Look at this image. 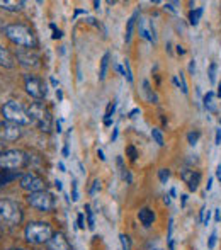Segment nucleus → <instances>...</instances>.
<instances>
[{
    "mask_svg": "<svg viewBox=\"0 0 221 250\" xmlns=\"http://www.w3.org/2000/svg\"><path fill=\"white\" fill-rule=\"evenodd\" d=\"M20 175L22 174L19 170H0V188L16 181V179H20Z\"/></svg>",
    "mask_w": 221,
    "mask_h": 250,
    "instance_id": "dca6fc26",
    "label": "nucleus"
},
{
    "mask_svg": "<svg viewBox=\"0 0 221 250\" xmlns=\"http://www.w3.org/2000/svg\"><path fill=\"white\" fill-rule=\"evenodd\" d=\"M85 216H87V225H89L90 230L96 228V221H94V214H92V209H90L89 204H85Z\"/></svg>",
    "mask_w": 221,
    "mask_h": 250,
    "instance_id": "bb28decb",
    "label": "nucleus"
},
{
    "mask_svg": "<svg viewBox=\"0 0 221 250\" xmlns=\"http://www.w3.org/2000/svg\"><path fill=\"white\" fill-rule=\"evenodd\" d=\"M202 12H204V9H202V7H198V9H192L191 12H189V22H191V26H198L199 21H201Z\"/></svg>",
    "mask_w": 221,
    "mask_h": 250,
    "instance_id": "4be33fe9",
    "label": "nucleus"
},
{
    "mask_svg": "<svg viewBox=\"0 0 221 250\" xmlns=\"http://www.w3.org/2000/svg\"><path fill=\"white\" fill-rule=\"evenodd\" d=\"M29 164V155L22 150L10 148L0 153V168L2 170H20Z\"/></svg>",
    "mask_w": 221,
    "mask_h": 250,
    "instance_id": "7ed1b4c3",
    "label": "nucleus"
},
{
    "mask_svg": "<svg viewBox=\"0 0 221 250\" xmlns=\"http://www.w3.org/2000/svg\"><path fill=\"white\" fill-rule=\"evenodd\" d=\"M189 73H191V75H194V73H196V62H194V60L189 63Z\"/></svg>",
    "mask_w": 221,
    "mask_h": 250,
    "instance_id": "58836bf2",
    "label": "nucleus"
},
{
    "mask_svg": "<svg viewBox=\"0 0 221 250\" xmlns=\"http://www.w3.org/2000/svg\"><path fill=\"white\" fill-rule=\"evenodd\" d=\"M24 237H26L27 244L31 245H41L48 244L50 238L53 237V230L48 223L44 221H33L26 227L24 230Z\"/></svg>",
    "mask_w": 221,
    "mask_h": 250,
    "instance_id": "f03ea898",
    "label": "nucleus"
},
{
    "mask_svg": "<svg viewBox=\"0 0 221 250\" xmlns=\"http://www.w3.org/2000/svg\"><path fill=\"white\" fill-rule=\"evenodd\" d=\"M72 201H79V186H77V181H72Z\"/></svg>",
    "mask_w": 221,
    "mask_h": 250,
    "instance_id": "c9c22d12",
    "label": "nucleus"
},
{
    "mask_svg": "<svg viewBox=\"0 0 221 250\" xmlns=\"http://www.w3.org/2000/svg\"><path fill=\"white\" fill-rule=\"evenodd\" d=\"M211 188H213V179H209V181H208V186H206V189H208V191H211Z\"/></svg>",
    "mask_w": 221,
    "mask_h": 250,
    "instance_id": "864d4df0",
    "label": "nucleus"
},
{
    "mask_svg": "<svg viewBox=\"0 0 221 250\" xmlns=\"http://www.w3.org/2000/svg\"><path fill=\"white\" fill-rule=\"evenodd\" d=\"M177 79H179V89L182 90V94L184 96H187V92H189V87H187V82H185V77H184V73H179L177 75Z\"/></svg>",
    "mask_w": 221,
    "mask_h": 250,
    "instance_id": "cd10ccee",
    "label": "nucleus"
},
{
    "mask_svg": "<svg viewBox=\"0 0 221 250\" xmlns=\"http://www.w3.org/2000/svg\"><path fill=\"white\" fill-rule=\"evenodd\" d=\"M143 92H145V96H146V99H148V102H152V104H157V102H159V96L153 92V89L150 87L148 80H143Z\"/></svg>",
    "mask_w": 221,
    "mask_h": 250,
    "instance_id": "412c9836",
    "label": "nucleus"
},
{
    "mask_svg": "<svg viewBox=\"0 0 221 250\" xmlns=\"http://www.w3.org/2000/svg\"><path fill=\"white\" fill-rule=\"evenodd\" d=\"M0 125H2V123H0Z\"/></svg>",
    "mask_w": 221,
    "mask_h": 250,
    "instance_id": "774afa93",
    "label": "nucleus"
},
{
    "mask_svg": "<svg viewBox=\"0 0 221 250\" xmlns=\"http://www.w3.org/2000/svg\"><path fill=\"white\" fill-rule=\"evenodd\" d=\"M216 177H218L221 182V164H218V167H216Z\"/></svg>",
    "mask_w": 221,
    "mask_h": 250,
    "instance_id": "de8ad7c7",
    "label": "nucleus"
},
{
    "mask_svg": "<svg viewBox=\"0 0 221 250\" xmlns=\"http://www.w3.org/2000/svg\"><path fill=\"white\" fill-rule=\"evenodd\" d=\"M218 97L221 99V82H220V85H218Z\"/></svg>",
    "mask_w": 221,
    "mask_h": 250,
    "instance_id": "e2e57ef3",
    "label": "nucleus"
},
{
    "mask_svg": "<svg viewBox=\"0 0 221 250\" xmlns=\"http://www.w3.org/2000/svg\"><path fill=\"white\" fill-rule=\"evenodd\" d=\"M199 138H201V133H199V131H191V133H189V135H187V142H189V145L194 146L196 143H198V140H199Z\"/></svg>",
    "mask_w": 221,
    "mask_h": 250,
    "instance_id": "c85d7f7f",
    "label": "nucleus"
},
{
    "mask_svg": "<svg viewBox=\"0 0 221 250\" xmlns=\"http://www.w3.org/2000/svg\"><path fill=\"white\" fill-rule=\"evenodd\" d=\"M48 250H73L72 245H70L68 238L65 237L63 233H53V237L50 238L48 242Z\"/></svg>",
    "mask_w": 221,
    "mask_h": 250,
    "instance_id": "4468645a",
    "label": "nucleus"
},
{
    "mask_svg": "<svg viewBox=\"0 0 221 250\" xmlns=\"http://www.w3.org/2000/svg\"><path fill=\"white\" fill-rule=\"evenodd\" d=\"M168 177H170V170H168V168H160V170H159L160 182H162V184H167Z\"/></svg>",
    "mask_w": 221,
    "mask_h": 250,
    "instance_id": "c756f323",
    "label": "nucleus"
},
{
    "mask_svg": "<svg viewBox=\"0 0 221 250\" xmlns=\"http://www.w3.org/2000/svg\"><path fill=\"white\" fill-rule=\"evenodd\" d=\"M2 116L7 123H14V125H19V126L31 125V123H33L31 121V116H29V112H27V109L17 101L5 102L2 107Z\"/></svg>",
    "mask_w": 221,
    "mask_h": 250,
    "instance_id": "20e7f679",
    "label": "nucleus"
},
{
    "mask_svg": "<svg viewBox=\"0 0 221 250\" xmlns=\"http://www.w3.org/2000/svg\"><path fill=\"white\" fill-rule=\"evenodd\" d=\"M109 58L111 55L109 53H104L102 60H100V72H99V80L106 79V73H107V65H109Z\"/></svg>",
    "mask_w": 221,
    "mask_h": 250,
    "instance_id": "5701e85b",
    "label": "nucleus"
},
{
    "mask_svg": "<svg viewBox=\"0 0 221 250\" xmlns=\"http://www.w3.org/2000/svg\"><path fill=\"white\" fill-rule=\"evenodd\" d=\"M0 66H3V68H12L14 66V56L2 44H0Z\"/></svg>",
    "mask_w": 221,
    "mask_h": 250,
    "instance_id": "a211bd4d",
    "label": "nucleus"
},
{
    "mask_svg": "<svg viewBox=\"0 0 221 250\" xmlns=\"http://www.w3.org/2000/svg\"><path fill=\"white\" fill-rule=\"evenodd\" d=\"M24 87H26V92L29 94L31 97L41 101L46 97V83L43 82L41 79H38L36 75H26L24 77Z\"/></svg>",
    "mask_w": 221,
    "mask_h": 250,
    "instance_id": "6e6552de",
    "label": "nucleus"
},
{
    "mask_svg": "<svg viewBox=\"0 0 221 250\" xmlns=\"http://www.w3.org/2000/svg\"><path fill=\"white\" fill-rule=\"evenodd\" d=\"M97 155H99L100 160H106V157H104V151L102 150H97Z\"/></svg>",
    "mask_w": 221,
    "mask_h": 250,
    "instance_id": "3c124183",
    "label": "nucleus"
},
{
    "mask_svg": "<svg viewBox=\"0 0 221 250\" xmlns=\"http://www.w3.org/2000/svg\"><path fill=\"white\" fill-rule=\"evenodd\" d=\"M138 114H140V109H133V111L129 112L128 116H129V118H131V119H135V118H136V116H138Z\"/></svg>",
    "mask_w": 221,
    "mask_h": 250,
    "instance_id": "79ce46f5",
    "label": "nucleus"
},
{
    "mask_svg": "<svg viewBox=\"0 0 221 250\" xmlns=\"http://www.w3.org/2000/svg\"><path fill=\"white\" fill-rule=\"evenodd\" d=\"M216 145H221V129H216Z\"/></svg>",
    "mask_w": 221,
    "mask_h": 250,
    "instance_id": "c03bdc74",
    "label": "nucleus"
},
{
    "mask_svg": "<svg viewBox=\"0 0 221 250\" xmlns=\"http://www.w3.org/2000/svg\"><path fill=\"white\" fill-rule=\"evenodd\" d=\"M27 203L31 204L33 208L40 211H53L55 206H56V201L53 198V194H50L48 191H38V192H31L27 194Z\"/></svg>",
    "mask_w": 221,
    "mask_h": 250,
    "instance_id": "0eeeda50",
    "label": "nucleus"
},
{
    "mask_svg": "<svg viewBox=\"0 0 221 250\" xmlns=\"http://www.w3.org/2000/svg\"><path fill=\"white\" fill-rule=\"evenodd\" d=\"M51 83H53L55 87H58V80H56V79H51Z\"/></svg>",
    "mask_w": 221,
    "mask_h": 250,
    "instance_id": "680f3d73",
    "label": "nucleus"
},
{
    "mask_svg": "<svg viewBox=\"0 0 221 250\" xmlns=\"http://www.w3.org/2000/svg\"><path fill=\"white\" fill-rule=\"evenodd\" d=\"M19 184L24 191L31 192H38V191H46V182H44L43 177H40L34 172H27V174H22L19 179Z\"/></svg>",
    "mask_w": 221,
    "mask_h": 250,
    "instance_id": "1a4fd4ad",
    "label": "nucleus"
},
{
    "mask_svg": "<svg viewBox=\"0 0 221 250\" xmlns=\"http://www.w3.org/2000/svg\"><path fill=\"white\" fill-rule=\"evenodd\" d=\"M138 10L131 16V19L128 21V26H126V36H124V41L126 43H131V38H133V29H135V24H136V19H138Z\"/></svg>",
    "mask_w": 221,
    "mask_h": 250,
    "instance_id": "aec40b11",
    "label": "nucleus"
},
{
    "mask_svg": "<svg viewBox=\"0 0 221 250\" xmlns=\"http://www.w3.org/2000/svg\"><path fill=\"white\" fill-rule=\"evenodd\" d=\"M104 125H106V126H111V125H112V119H104Z\"/></svg>",
    "mask_w": 221,
    "mask_h": 250,
    "instance_id": "6e6d98bb",
    "label": "nucleus"
},
{
    "mask_svg": "<svg viewBox=\"0 0 221 250\" xmlns=\"http://www.w3.org/2000/svg\"><path fill=\"white\" fill-rule=\"evenodd\" d=\"M31 116V121L38 126L43 133H48L51 129V112L43 102H33L27 109Z\"/></svg>",
    "mask_w": 221,
    "mask_h": 250,
    "instance_id": "423d86ee",
    "label": "nucleus"
},
{
    "mask_svg": "<svg viewBox=\"0 0 221 250\" xmlns=\"http://www.w3.org/2000/svg\"><path fill=\"white\" fill-rule=\"evenodd\" d=\"M77 225H79L80 230H83V228H85V218H83V213L79 214V218H77Z\"/></svg>",
    "mask_w": 221,
    "mask_h": 250,
    "instance_id": "e433bc0d",
    "label": "nucleus"
},
{
    "mask_svg": "<svg viewBox=\"0 0 221 250\" xmlns=\"http://www.w3.org/2000/svg\"><path fill=\"white\" fill-rule=\"evenodd\" d=\"M215 99H216V94L215 92H208L204 97H202V105H204V109L208 112H216Z\"/></svg>",
    "mask_w": 221,
    "mask_h": 250,
    "instance_id": "6ab92c4d",
    "label": "nucleus"
},
{
    "mask_svg": "<svg viewBox=\"0 0 221 250\" xmlns=\"http://www.w3.org/2000/svg\"><path fill=\"white\" fill-rule=\"evenodd\" d=\"M216 240H218V233H216V231H213L211 237H209V240H208V249L209 250H213L216 247Z\"/></svg>",
    "mask_w": 221,
    "mask_h": 250,
    "instance_id": "72a5a7b5",
    "label": "nucleus"
},
{
    "mask_svg": "<svg viewBox=\"0 0 221 250\" xmlns=\"http://www.w3.org/2000/svg\"><path fill=\"white\" fill-rule=\"evenodd\" d=\"M163 9H165V10H170V12H172V14H175V9H174V3H170V2H168V3H165V7H163Z\"/></svg>",
    "mask_w": 221,
    "mask_h": 250,
    "instance_id": "a19ab883",
    "label": "nucleus"
},
{
    "mask_svg": "<svg viewBox=\"0 0 221 250\" xmlns=\"http://www.w3.org/2000/svg\"><path fill=\"white\" fill-rule=\"evenodd\" d=\"M22 135V129L19 125L14 123H2L0 125V142H16Z\"/></svg>",
    "mask_w": 221,
    "mask_h": 250,
    "instance_id": "9d476101",
    "label": "nucleus"
},
{
    "mask_svg": "<svg viewBox=\"0 0 221 250\" xmlns=\"http://www.w3.org/2000/svg\"><path fill=\"white\" fill-rule=\"evenodd\" d=\"M116 101H112L107 104V109H106V116H104V119H111L112 118V114H114V111H116Z\"/></svg>",
    "mask_w": 221,
    "mask_h": 250,
    "instance_id": "7c9ffc66",
    "label": "nucleus"
},
{
    "mask_svg": "<svg viewBox=\"0 0 221 250\" xmlns=\"http://www.w3.org/2000/svg\"><path fill=\"white\" fill-rule=\"evenodd\" d=\"M3 151V142H0V153Z\"/></svg>",
    "mask_w": 221,
    "mask_h": 250,
    "instance_id": "0e129e2a",
    "label": "nucleus"
},
{
    "mask_svg": "<svg viewBox=\"0 0 221 250\" xmlns=\"http://www.w3.org/2000/svg\"><path fill=\"white\" fill-rule=\"evenodd\" d=\"M63 157H68V145L63 146Z\"/></svg>",
    "mask_w": 221,
    "mask_h": 250,
    "instance_id": "603ef678",
    "label": "nucleus"
},
{
    "mask_svg": "<svg viewBox=\"0 0 221 250\" xmlns=\"http://www.w3.org/2000/svg\"><path fill=\"white\" fill-rule=\"evenodd\" d=\"M122 70H124V77H126V80H128L129 83H133V72H131V66H129V60L126 58V60H122Z\"/></svg>",
    "mask_w": 221,
    "mask_h": 250,
    "instance_id": "393cba45",
    "label": "nucleus"
},
{
    "mask_svg": "<svg viewBox=\"0 0 221 250\" xmlns=\"http://www.w3.org/2000/svg\"><path fill=\"white\" fill-rule=\"evenodd\" d=\"M220 125H221V119H220Z\"/></svg>",
    "mask_w": 221,
    "mask_h": 250,
    "instance_id": "338daca9",
    "label": "nucleus"
},
{
    "mask_svg": "<svg viewBox=\"0 0 221 250\" xmlns=\"http://www.w3.org/2000/svg\"><path fill=\"white\" fill-rule=\"evenodd\" d=\"M216 68H218V66H216V63H211V65H209V82L211 83H215L216 82Z\"/></svg>",
    "mask_w": 221,
    "mask_h": 250,
    "instance_id": "473e14b6",
    "label": "nucleus"
},
{
    "mask_svg": "<svg viewBox=\"0 0 221 250\" xmlns=\"http://www.w3.org/2000/svg\"><path fill=\"white\" fill-rule=\"evenodd\" d=\"M56 97H58V101H61V99H63V92H61V89H56Z\"/></svg>",
    "mask_w": 221,
    "mask_h": 250,
    "instance_id": "8fccbe9b",
    "label": "nucleus"
},
{
    "mask_svg": "<svg viewBox=\"0 0 221 250\" xmlns=\"http://www.w3.org/2000/svg\"><path fill=\"white\" fill-rule=\"evenodd\" d=\"M9 250H22V249H9Z\"/></svg>",
    "mask_w": 221,
    "mask_h": 250,
    "instance_id": "69168bd1",
    "label": "nucleus"
},
{
    "mask_svg": "<svg viewBox=\"0 0 221 250\" xmlns=\"http://www.w3.org/2000/svg\"><path fill=\"white\" fill-rule=\"evenodd\" d=\"M55 186H56V189H58V191H61V189H63L61 181H58V179H56V181H55Z\"/></svg>",
    "mask_w": 221,
    "mask_h": 250,
    "instance_id": "09e8293b",
    "label": "nucleus"
},
{
    "mask_svg": "<svg viewBox=\"0 0 221 250\" xmlns=\"http://www.w3.org/2000/svg\"><path fill=\"white\" fill-rule=\"evenodd\" d=\"M26 3L22 0H0V9L9 10V12H17L20 10Z\"/></svg>",
    "mask_w": 221,
    "mask_h": 250,
    "instance_id": "f3484780",
    "label": "nucleus"
},
{
    "mask_svg": "<svg viewBox=\"0 0 221 250\" xmlns=\"http://www.w3.org/2000/svg\"><path fill=\"white\" fill-rule=\"evenodd\" d=\"M58 167H60V170H61V172H65V165H63L61 162H60V164H58Z\"/></svg>",
    "mask_w": 221,
    "mask_h": 250,
    "instance_id": "13d9d810",
    "label": "nucleus"
},
{
    "mask_svg": "<svg viewBox=\"0 0 221 250\" xmlns=\"http://www.w3.org/2000/svg\"><path fill=\"white\" fill-rule=\"evenodd\" d=\"M119 242H121V249L122 250H131L133 244H131V238H129L128 235H124V233L119 235Z\"/></svg>",
    "mask_w": 221,
    "mask_h": 250,
    "instance_id": "a878e982",
    "label": "nucleus"
},
{
    "mask_svg": "<svg viewBox=\"0 0 221 250\" xmlns=\"http://www.w3.org/2000/svg\"><path fill=\"white\" fill-rule=\"evenodd\" d=\"M215 221L216 223H220L221 221V211L220 209H215Z\"/></svg>",
    "mask_w": 221,
    "mask_h": 250,
    "instance_id": "37998d69",
    "label": "nucleus"
},
{
    "mask_svg": "<svg viewBox=\"0 0 221 250\" xmlns=\"http://www.w3.org/2000/svg\"><path fill=\"white\" fill-rule=\"evenodd\" d=\"M3 34L9 38V41H12L14 44L20 48H27V50H36L38 46V40L36 34L33 33L29 26L20 22H14L9 26L3 27Z\"/></svg>",
    "mask_w": 221,
    "mask_h": 250,
    "instance_id": "f257e3e1",
    "label": "nucleus"
},
{
    "mask_svg": "<svg viewBox=\"0 0 221 250\" xmlns=\"http://www.w3.org/2000/svg\"><path fill=\"white\" fill-rule=\"evenodd\" d=\"M118 128H114V131H112V136H111V142H116L118 140Z\"/></svg>",
    "mask_w": 221,
    "mask_h": 250,
    "instance_id": "a18cd8bd",
    "label": "nucleus"
},
{
    "mask_svg": "<svg viewBox=\"0 0 221 250\" xmlns=\"http://www.w3.org/2000/svg\"><path fill=\"white\" fill-rule=\"evenodd\" d=\"M51 29H53V40H60V38L63 36V34H61V31H60V29H56V26H55V24H51Z\"/></svg>",
    "mask_w": 221,
    "mask_h": 250,
    "instance_id": "4c0bfd02",
    "label": "nucleus"
},
{
    "mask_svg": "<svg viewBox=\"0 0 221 250\" xmlns=\"http://www.w3.org/2000/svg\"><path fill=\"white\" fill-rule=\"evenodd\" d=\"M152 138L155 140V143H157L159 146H163V145H165V140H163V133L160 131L159 128H153V129H152Z\"/></svg>",
    "mask_w": 221,
    "mask_h": 250,
    "instance_id": "b1692460",
    "label": "nucleus"
},
{
    "mask_svg": "<svg viewBox=\"0 0 221 250\" xmlns=\"http://www.w3.org/2000/svg\"><path fill=\"white\" fill-rule=\"evenodd\" d=\"M17 62L24 66H40V55L36 50H27V48H20L17 50Z\"/></svg>",
    "mask_w": 221,
    "mask_h": 250,
    "instance_id": "9b49d317",
    "label": "nucleus"
},
{
    "mask_svg": "<svg viewBox=\"0 0 221 250\" xmlns=\"http://www.w3.org/2000/svg\"><path fill=\"white\" fill-rule=\"evenodd\" d=\"M181 177L191 191H198L199 184H201V174L198 170H194V168H182Z\"/></svg>",
    "mask_w": 221,
    "mask_h": 250,
    "instance_id": "ddd939ff",
    "label": "nucleus"
},
{
    "mask_svg": "<svg viewBox=\"0 0 221 250\" xmlns=\"http://www.w3.org/2000/svg\"><path fill=\"white\" fill-rule=\"evenodd\" d=\"M165 48H167V51H168V53H172V44H170V43H167V46H165Z\"/></svg>",
    "mask_w": 221,
    "mask_h": 250,
    "instance_id": "052dcab7",
    "label": "nucleus"
},
{
    "mask_svg": "<svg viewBox=\"0 0 221 250\" xmlns=\"http://www.w3.org/2000/svg\"><path fill=\"white\" fill-rule=\"evenodd\" d=\"M175 48H177V55H181V56H182V55H185V50L181 46V44H179V46H175Z\"/></svg>",
    "mask_w": 221,
    "mask_h": 250,
    "instance_id": "49530a36",
    "label": "nucleus"
},
{
    "mask_svg": "<svg viewBox=\"0 0 221 250\" xmlns=\"http://www.w3.org/2000/svg\"><path fill=\"white\" fill-rule=\"evenodd\" d=\"M56 131H58V133H61V121H58V123H56Z\"/></svg>",
    "mask_w": 221,
    "mask_h": 250,
    "instance_id": "5fc2aeb1",
    "label": "nucleus"
},
{
    "mask_svg": "<svg viewBox=\"0 0 221 250\" xmlns=\"http://www.w3.org/2000/svg\"><path fill=\"white\" fill-rule=\"evenodd\" d=\"M24 218L22 208L12 199H0V223L7 227H17Z\"/></svg>",
    "mask_w": 221,
    "mask_h": 250,
    "instance_id": "39448f33",
    "label": "nucleus"
},
{
    "mask_svg": "<svg viewBox=\"0 0 221 250\" xmlns=\"http://www.w3.org/2000/svg\"><path fill=\"white\" fill-rule=\"evenodd\" d=\"M138 33H140V36H141L143 40L150 41V43H155V41H157L155 26H153L152 21L146 19V17L140 19V22H138Z\"/></svg>",
    "mask_w": 221,
    "mask_h": 250,
    "instance_id": "f8f14e48",
    "label": "nucleus"
},
{
    "mask_svg": "<svg viewBox=\"0 0 221 250\" xmlns=\"http://www.w3.org/2000/svg\"><path fill=\"white\" fill-rule=\"evenodd\" d=\"M175 194H177V191H175V189H170V196H172V198H175Z\"/></svg>",
    "mask_w": 221,
    "mask_h": 250,
    "instance_id": "bf43d9fd",
    "label": "nucleus"
},
{
    "mask_svg": "<svg viewBox=\"0 0 221 250\" xmlns=\"http://www.w3.org/2000/svg\"><path fill=\"white\" fill-rule=\"evenodd\" d=\"M138 220L141 221L143 227H152V223L155 221V213H153L150 208H141V209L138 211Z\"/></svg>",
    "mask_w": 221,
    "mask_h": 250,
    "instance_id": "2eb2a0df",
    "label": "nucleus"
},
{
    "mask_svg": "<svg viewBox=\"0 0 221 250\" xmlns=\"http://www.w3.org/2000/svg\"><path fill=\"white\" fill-rule=\"evenodd\" d=\"M206 211H208V209H206V208H201V211H199V221H201V223H202V221H204Z\"/></svg>",
    "mask_w": 221,
    "mask_h": 250,
    "instance_id": "ea45409f",
    "label": "nucleus"
},
{
    "mask_svg": "<svg viewBox=\"0 0 221 250\" xmlns=\"http://www.w3.org/2000/svg\"><path fill=\"white\" fill-rule=\"evenodd\" d=\"M126 153H128V157L131 158L133 162H135V160H136V157H138V151H136V148H135L133 145H129L128 148H126Z\"/></svg>",
    "mask_w": 221,
    "mask_h": 250,
    "instance_id": "f704fd0d",
    "label": "nucleus"
},
{
    "mask_svg": "<svg viewBox=\"0 0 221 250\" xmlns=\"http://www.w3.org/2000/svg\"><path fill=\"white\" fill-rule=\"evenodd\" d=\"M99 191H100V181H99V179H96V181L92 182V186H90L89 194H90V196H96Z\"/></svg>",
    "mask_w": 221,
    "mask_h": 250,
    "instance_id": "2f4dec72",
    "label": "nucleus"
},
{
    "mask_svg": "<svg viewBox=\"0 0 221 250\" xmlns=\"http://www.w3.org/2000/svg\"><path fill=\"white\" fill-rule=\"evenodd\" d=\"M185 203H187V196H182V206H185Z\"/></svg>",
    "mask_w": 221,
    "mask_h": 250,
    "instance_id": "4d7b16f0",
    "label": "nucleus"
}]
</instances>
